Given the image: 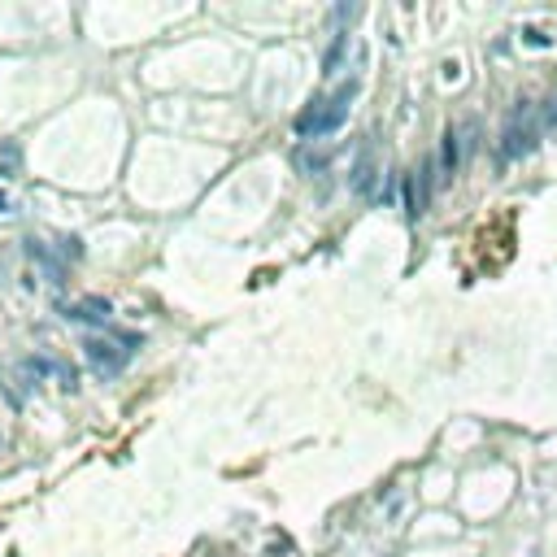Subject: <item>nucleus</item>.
<instances>
[{
	"label": "nucleus",
	"mask_w": 557,
	"mask_h": 557,
	"mask_svg": "<svg viewBox=\"0 0 557 557\" xmlns=\"http://www.w3.org/2000/svg\"><path fill=\"white\" fill-rule=\"evenodd\" d=\"M540 139V126H514L505 131V144H501V157H522L531 144Z\"/></svg>",
	"instance_id": "nucleus-3"
},
{
	"label": "nucleus",
	"mask_w": 557,
	"mask_h": 557,
	"mask_svg": "<svg viewBox=\"0 0 557 557\" xmlns=\"http://www.w3.org/2000/svg\"><path fill=\"white\" fill-rule=\"evenodd\" d=\"M135 335H92L83 348H87V362H92V370L96 374H104V379H114L126 362H131V353H135Z\"/></svg>",
	"instance_id": "nucleus-2"
},
{
	"label": "nucleus",
	"mask_w": 557,
	"mask_h": 557,
	"mask_svg": "<svg viewBox=\"0 0 557 557\" xmlns=\"http://www.w3.org/2000/svg\"><path fill=\"white\" fill-rule=\"evenodd\" d=\"M0 214H9V200L5 196H0Z\"/></svg>",
	"instance_id": "nucleus-5"
},
{
	"label": "nucleus",
	"mask_w": 557,
	"mask_h": 557,
	"mask_svg": "<svg viewBox=\"0 0 557 557\" xmlns=\"http://www.w3.org/2000/svg\"><path fill=\"white\" fill-rule=\"evenodd\" d=\"M65 318H75V323H92V318H109V305L104 301H79V305H65Z\"/></svg>",
	"instance_id": "nucleus-4"
},
{
	"label": "nucleus",
	"mask_w": 557,
	"mask_h": 557,
	"mask_svg": "<svg viewBox=\"0 0 557 557\" xmlns=\"http://www.w3.org/2000/svg\"><path fill=\"white\" fill-rule=\"evenodd\" d=\"M353 92H357V87L348 83V87H340V92L327 96V100H313V109H305V114L296 118V131H301L305 139H309V135H313V139L331 135V131L348 118V100H353Z\"/></svg>",
	"instance_id": "nucleus-1"
}]
</instances>
